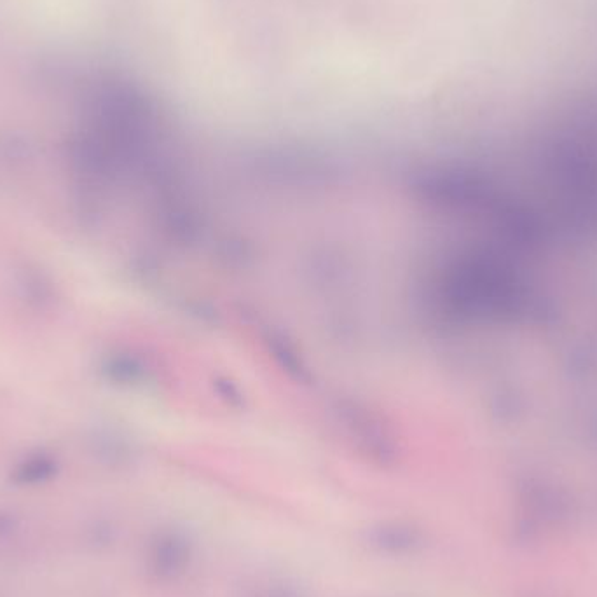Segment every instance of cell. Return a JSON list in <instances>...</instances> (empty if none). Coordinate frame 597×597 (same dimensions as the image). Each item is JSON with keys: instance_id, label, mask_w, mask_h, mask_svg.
<instances>
[{"instance_id": "2", "label": "cell", "mask_w": 597, "mask_h": 597, "mask_svg": "<svg viewBox=\"0 0 597 597\" xmlns=\"http://www.w3.org/2000/svg\"><path fill=\"white\" fill-rule=\"evenodd\" d=\"M18 289L25 301L34 308H48L55 299L53 283L39 269L25 268L18 278Z\"/></svg>"}, {"instance_id": "1", "label": "cell", "mask_w": 597, "mask_h": 597, "mask_svg": "<svg viewBox=\"0 0 597 597\" xmlns=\"http://www.w3.org/2000/svg\"><path fill=\"white\" fill-rule=\"evenodd\" d=\"M60 472V461L53 454L37 451L21 458L14 465L11 481L20 488H37L56 479Z\"/></svg>"}]
</instances>
